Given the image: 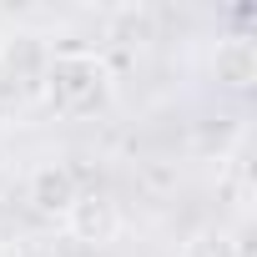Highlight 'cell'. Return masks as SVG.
Here are the masks:
<instances>
[{"label":"cell","instance_id":"1","mask_svg":"<svg viewBox=\"0 0 257 257\" xmlns=\"http://www.w3.org/2000/svg\"><path fill=\"white\" fill-rule=\"evenodd\" d=\"M46 101H51V111L56 116H71V121H81V116H96L106 101H111V66L96 56V51H86V46H66V51H56L51 61H46Z\"/></svg>","mask_w":257,"mask_h":257},{"label":"cell","instance_id":"2","mask_svg":"<svg viewBox=\"0 0 257 257\" xmlns=\"http://www.w3.org/2000/svg\"><path fill=\"white\" fill-rule=\"evenodd\" d=\"M66 232L81 247H111L121 237V207L111 192H76V202L66 207Z\"/></svg>","mask_w":257,"mask_h":257},{"label":"cell","instance_id":"3","mask_svg":"<svg viewBox=\"0 0 257 257\" xmlns=\"http://www.w3.org/2000/svg\"><path fill=\"white\" fill-rule=\"evenodd\" d=\"M212 76L227 91H247L257 81V46L247 36H222L217 51H212Z\"/></svg>","mask_w":257,"mask_h":257},{"label":"cell","instance_id":"4","mask_svg":"<svg viewBox=\"0 0 257 257\" xmlns=\"http://www.w3.org/2000/svg\"><path fill=\"white\" fill-rule=\"evenodd\" d=\"M76 172L71 167H61V162H51V167H41L36 177H31V207L36 212H46V217H66V207L76 202Z\"/></svg>","mask_w":257,"mask_h":257},{"label":"cell","instance_id":"5","mask_svg":"<svg viewBox=\"0 0 257 257\" xmlns=\"http://www.w3.org/2000/svg\"><path fill=\"white\" fill-rule=\"evenodd\" d=\"M182 257H242V242H237L227 227H207V232H197V237L187 242Z\"/></svg>","mask_w":257,"mask_h":257},{"label":"cell","instance_id":"6","mask_svg":"<svg viewBox=\"0 0 257 257\" xmlns=\"http://www.w3.org/2000/svg\"><path fill=\"white\" fill-rule=\"evenodd\" d=\"M6 61H11V71H16V81L26 76V71H41L46 76V51H41V41L36 36H11V51H6Z\"/></svg>","mask_w":257,"mask_h":257},{"label":"cell","instance_id":"7","mask_svg":"<svg viewBox=\"0 0 257 257\" xmlns=\"http://www.w3.org/2000/svg\"><path fill=\"white\" fill-rule=\"evenodd\" d=\"M111 41H152V11H121L111 26Z\"/></svg>","mask_w":257,"mask_h":257}]
</instances>
